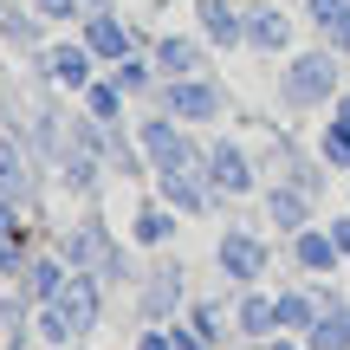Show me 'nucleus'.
<instances>
[{
	"label": "nucleus",
	"mask_w": 350,
	"mask_h": 350,
	"mask_svg": "<svg viewBox=\"0 0 350 350\" xmlns=\"http://www.w3.org/2000/svg\"><path fill=\"white\" fill-rule=\"evenodd\" d=\"M156 195H163L175 214H214V201H221L201 169H156Z\"/></svg>",
	"instance_id": "obj_10"
},
{
	"label": "nucleus",
	"mask_w": 350,
	"mask_h": 350,
	"mask_svg": "<svg viewBox=\"0 0 350 350\" xmlns=\"http://www.w3.org/2000/svg\"><path fill=\"white\" fill-rule=\"evenodd\" d=\"M156 104L175 111L188 130H195V124H214V117L227 111V91H221V78H214V72H188V78H163Z\"/></svg>",
	"instance_id": "obj_3"
},
{
	"label": "nucleus",
	"mask_w": 350,
	"mask_h": 350,
	"mask_svg": "<svg viewBox=\"0 0 350 350\" xmlns=\"http://www.w3.org/2000/svg\"><path fill=\"white\" fill-rule=\"evenodd\" d=\"M344 91V59L331 46L318 52H292L286 65H279V104L286 111H318V104H338Z\"/></svg>",
	"instance_id": "obj_1"
},
{
	"label": "nucleus",
	"mask_w": 350,
	"mask_h": 350,
	"mask_svg": "<svg viewBox=\"0 0 350 350\" xmlns=\"http://www.w3.org/2000/svg\"><path fill=\"white\" fill-rule=\"evenodd\" d=\"M104 156H91V150H65L59 156V182L72 188V195H98V182H104Z\"/></svg>",
	"instance_id": "obj_22"
},
{
	"label": "nucleus",
	"mask_w": 350,
	"mask_h": 350,
	"mask_svg": "<svg viewBox=\"0 0 350 350\" xmlns=\"http://www.w3.org/2000/svg\"><path fill=\"white\" fill-rule=\"evenodd\" d=\"M318 163L350 175V124H338V117L325 124V137H318Z\"/></svg>",
	"instance_id": "obj_27"
},
{
	"label": "nucleus",
	"mask_w": 350,
	"mask_h": 350,
	"mask_svg": "<svg viewBox=\"0 0 350 350\" xmlns=\"http://www.w3.org/2000/svg\"><path fill=\"white\" fill-rule=\"evenodd\" d=\"M26 260H33V247H26V221H20V208L0 201V279H20Z\"/></svg>",
	"instance_id": "obj_21"
},
{
	"label": "nucleus",
	"mask_w": 350,
	"mask_h": 350,
	"mask_svg": "<svg viewBox=\"0 0 350 350\" xmlns=\"http://www.w3.org/2000/svg\"><path fill=\"white\" fill-rule=\"evenodd\" d=\"M331 117H338V124H350V91H338V104H331Z\"/></svg>",
	"instance_id": "obj_36"
},
{
	"label": "nucleus",
	"mask_w": 350,
	"mask_h": 350,
	"mask_svg": "<svg viewBox=\"0 0 350 350\" xmlns=\"http://www.w3.org/2000/svg\"><path fill=\"white\" fill-rule=\"evenodd\" d=\"M312 350H350V299H325V318L312 325Z\"/></svg>",
	"instance_id": "obj_24"
},
{
	"label": "nucleus",
	"mask_w": 350,
	"mask_h": 350,
	"mask_svg": "<svg viewBox=\"0 0 350 350\" xmlns=\"http://www.w3.org/2000/svg\"><path fill=\"white\" fill-rule=\"evenodd\" d=\"M65 279H72V260H65V253H33V260H26V273H20V292L33 305H52L65 292Z\"/></svg>",
	"instance_id": "obj_16"
},
{
	"label": "nucleus",
	"mask_w": 350,
	"mask_h": 350,
	"mask_svg": "<svg viewBox=\"0 0 350 350\" xmlns=\"http://www.w3.org/2000/svg\"><path fill=\"white\" fill-rule=\"evenodd\" d=\"M33 331H39V338H46L52 350H65V344H78V325H72V318L59 312V305H39V318H33Z\"/></svg>",
	"instance_id": "obj_28"
},
{
	"label": "nucleus",
	"mask_w": 350,
	"mask_h": 350,
	"mask_svg": "<svg viewBox=\"0 0 350 350\" xmlns=\"http://www.w3.org/2000/svg\"><path fill=\"white\" fill-rule=\"evenodd\" d=\"M104 292H111V286H104L98 273H72V279H65V292H59L52 305L78 325V338H91V331H98V318H104Z\"/></svg>",
	"instance_id": "obj_11"
},
{
	"label": "nucleus",
	"mask_w": 350,
	"mask_h": 350,
	"mask_svg": "<svg viewBox=\"0 0 350 350\" xmlns=\"http://www.w3.org/2000/svg\"><path fill=\"white\" fill-rule=\"evenodd\" d=\"M266 214H273V227L292 240V234L312 227V195H305L299 182H273V188H266Z\"/></svg>",
	"instance_id": "obj_18"
},
{
	"label": "nucleus",
	"mask_w": 350,
	"mask_h": 350,
	"mask_svg": "<svg viewBox=\"0 0 350 350\" xmlns=\"http://www.w3.org/2000/svg\"><path fill=\"white\" fill-rule=\"evenodd\" d=\"M195 26L214 52H240L247 46V7L240 0H195Z\"/></svg>",
	"instance_id": "obj_9"
},
{
	"label": "nucleus",
	"mask_w": 350,
	"mask_h": 350,
	"mask_svg": "<svg viewBox=\"0 0 350 350\" xmlns=\"http://www.w3.org/2000/svg\"><path fill=\"white\" fill-rule=\"evenodd\" d=\"M78 39L98 52V65H124L130 52H137V33H130V20L117 7H91L85 20H78Z\"/></svg>",
	"instance_id": "obj_7"
},
{
	"label": "nucleus",
	"mask_w": 350,
	"mask_h": 350,
	"mask_svg": "<svg viewBox=\"0 0 350 350\" xmlns=\"http://www.w3.org/2000/svg\"><path fill=\"white\" fill-rule=\"evenodd\" d=\"M33 188H39V175H33L26 143L0 130V201H7V208H33Z\"/></svg>",
	"instance_id": "obj_12"
},
{
	"label": "nucleus",
	"mask_w": 350,
	"mask_h": 350,
	"mask_svg": "<svg viewBox=\"0 0 350 350\" xmlns=\"http://www.w3.org/2000/svg\"><path fill=\"white\" fill-rule=\"evenodd\" d=\"M182 299H188V279H182V266H175V260H156L150 273H143V286H137V312H143V325H175Z\"/></svg>",
	"instance_id": "obj_5"
},
{
	"label": "nucleus",
	"mask_w": 350,
	"mask_h": 350,
	"mask_svg": "<svg viewBox=\"0 0 350 350\" xmlns=\"http://www.w3.org/2000/svg\"><path fill=\"white\" fill-rule=\"evenodd\" d=\"M175 221H182V214H175L169 208V201L163 195H156V201H143V208L137 214H130V240H137V247H169V240H175Z\"/></svg>",
	"instance_id": "obj_19"
},
{
	"label": "nucleus",
	"mask_w": 350,
	"mask_h": 350,
	"mask_svg": "<svg viewBox=\"0 0 350 350\" xmlns=\"http://www.w3.org/2000/svg\"><path fill=\"white\" fill-rule=\"evenodd\" d=\"M59 253L72 260V273H98L104 286H124L130 279L124 247H117V234L104 227V214H78V221L59 234Z\"/></svg>",
	"instance_id": "obj_2"
},
{
	"label": "nucleus",
	"mask_w": 350,
	"mask_h": 350,
	"mask_svg": "<svg viewBox=\"0 0 350 350\" xmlns=\"http://www.w3.org/2000/svg\"><path fill=\"white\" fill-rule=\"evenodd\" d=\"M150 59H156V72H163V78L208 72V39H195V33H163V39L150 46Z\"/></svg>",
	"instance_id": "obj_14"
},
{
	"label": "nucleus",
	"mask_w": 350,
	"mask_h": 350,
	"mask_svg": "<svg viewBox=\"0 0 350 350\" xmlns=\"http://www.w3.org/2000/svg\"><path fill=\"white\" fill-rule=\"evenodd\" d=\"M325 227H331V240H338V253H344V266H350V208H344V214H331Z\"/></svg>",
	"instance_id": "obj_34"
},
{
	"label": "nucleus",
	"mask_w": 350,
	"mask_h": 350,
	"mask_svg": "<svg viewBox=\"0 0 350 350\" xmlns=\"http://www.w3.org/2000/svg\"><path fill=\"white\" fill-rule=\"evenodd\" d=\"M85 7H104V0H85Z\"/></svg>",
	"instance_id": "obj_37"
},
{
	"label": "nucleus",
	"mask_w": 350,
	"mask_h": 350,
	"mask_svg": "<svg viewBox=\"0 0 350 350\" xmlns=\"http://www.w3.org/2000/svg\"><path fill=\"white\" fill-rule=\"evenodd\" d=\"M7 7H13V0H0V13H7Z\"/></svg>",
	"instance_id": "obj_38"
},
{
	"label": "nucleus",
	"mask_w": 350,
	"mask_h": 350,
	"mask_svg": "<svg viewBox=\"0 0 350 350\" xmlns=\"http://www.w3.org/2000/svg\"><path fill=\"white\" fill-rule=\"evenodd\" d=\"M137 350H175L169 325H143V331H137Z\"/></svg>",
	"instance_id": "obj_33"
},
{
	"label": "nucleus",
	"mask_w": 350,
	"mask_h": 350,
	"mask_svg": "<svg viewBox=\"0 0 350 350\" xmlns=\"http://www.w3.org/2000/svg\"><path fill=\"white\" fill-rule=\"evenodd\" d=\"M188 325H195L208 344H221V305H208V299H201V305H188Z\"/></svg>",
	"instance_id": "obj_30"
},
{
	"label": "nucleus",
	"mask_w": 350,
	"mask_h": 350,
	"mask_svg": "<svg viewBox=\"0 0 350 350\" xmlns=\"http://www.w3.org/2000/svg\"><path fill=\"white\" fill-rule=\"evenodd\" d=\"M78 98H85V117H98V124H124V98H130V91L117 85L111 72H98L91 91H78Z\"/></svg>",
	"instance_id": "obj_23"
},
{
	"label": "nucleus",
	"mask_w": 350,
	"mask_h": 350,
	"mask_svg": "<svg viewBox=\"0 0 350 350\" xmlns=\"http://www.w3.org/2000/svg\"><path fill=\"white\" fill-rule=\"evenodd\" d=\"M39 72H46L59 91H91V78H98V52H91L85 39H52V46H39Z\"/></svg>",
	"instance_id": "obj_6"
},
{
	"label": "nucleus",
	"mask_w": 350,
	"mask_h": 350,
	"mask_svg": "<svg viewBox=\"0 0 350 350\" xmlns=\"http://www.w3.org/2000/svg\"><path fill=\"white\" fill-rule=\"evenodd\" d=\"M33 13H39V20H46V26H65V20H85V0H33Z\"/></svg>",
	"instance_id": "obj_29"
},
{
	"label": "nucleus",
	"mask_w": 350,
	"mask_h": 350,
	"mask_svg": "<svg viewBox=\"0 0 350 350\" xmlns=\"http://www.w3.org/2000/svg\"><path fill=\"white\" fill-rule=\"evenodd\" d=\"M318 318H325V292H305V286H286V292H279V331L312 338Z\"/></svg>",
	"instance_id": "obj_20"
},
{
	"label": "nucleus",
	"mask_w": 350,
	"mask_h": 350,
	"mask_svg": "<svg viewBox=\"0 0 350 350\" xmlns=\"http://www.w3.org/2000/svg\"><path fill=\"white\" fill-rule=\"evenodd\" d=\"M0 39H7V46H46V20H39L33 7H7L0 13Z\"/></svg>",
	"instance_id": "obj_26"
},
{
	"label": "nucleus",
	"mask_w": 350,
	"mask_h": 350,
	"mask_svg": "<svg viewBox=\"0 0 350 350\" xmlns=\"http://www.w3.org/2000/svg\"><path fill=\"white\" fill-rule=\"evenodd\" d=\"M266 350H312L305 338H292V331H279V338H266Z\"/></svg>",
	"instance_id": "obj_35"
},
{
	"label": "nucleus",
	"mask_w": 350,
	"mask_h": 350,
	"mask_svg": "<svg viewBox=\"0 0 350 350\" xmlns=\"http://www.w3.org/2000/svg\"><path fill=\"white\" fill-rule=\"evenodd\" d=\"M169 338H175V350H214L195 325H188V318H175V325H169Z\"/></svg>",
	"instance_id": "obj_32"
},
{
	"label": "nucleus",
	"mask_w": 350,
	"mask_h": 350,
	"mask_svg": "<svg viewBox=\"0 0 350 350\" xmlns=\"http://www.w3.org/2000/svg\"><path fill=\"white\" fill-rule=\"evenodd\" d=\"M214 266H221V279H227L234 292H247V286H260V279H266V266H273V247H266L253 227H227L221 247H214Z\"/></svg>",
	"instance_id": "obj_4"
},
{
	"label": "nucleus",
	"mask_w": 350,
	"mask_h": 350,
	"mask_svg": "<svg viewBox=\"0 0 350 350\" xmlns=\"http://www.w3.org/2000/svg\"><path fill=\"white\" fill-rule=\"evenodd\" d=\"M201 175L214 182V195H227V201H240V195H253L260 188V175H253V156L240 150V143H208V156H201Z\"/></svg>",
	"instance_id": "obj_8"
},
{
	"label": "nucleus",
	"mask_w": 350,
	"mask_h": 350,
	"mask_svg": "<svg viewBox=\"0 0 350 350\" xmlns=\"http://www.w3.org/2000/svg\"><path fill=\"white\" fill-rule=\"evenodd\" d=\"M234 331H240V338H253V344L279 338V299H266L260 286H247L234 299Z\"/></svg>",
	"instance_id": "obj_17"
},
{
	"label": "nucleus",
	"mask_w": 350,
	"mask_h": 350,
	"mask_svg": "<svg viewBox=\"0 0 350 350\" xmlns=\"http://www.w3.org/2000/svg\"><path fill=\"white\" fill-rule=\"evenodd\" d=\"M292 266L299 273H312V279H325V273H338L344 266V253H338V240H331V227H305V234H292Z\"/></svg>",
	"instance_id": "obj_15"
},
{
	"label": "nucleus",
	"mask_w": 350,
	"mask_h": 350,
	"mask_svg": "<svg viewBox=\"0 0 350 350\" xmlns=\"http://www.w3.org/2000/svg\"><path fill=\"white\" fill-rule=\"evenodd\" d=\"M247 7V52H286L292 46V13L279 0H240Z\"/></svg>",
	"instance_id": "obj_13"
},
{
	"label": "nucleus",
	"mask_w": 350,
	"mask_h": 350,
	"mask_svg": "<svg viewBox=\"0 0 350 350\" xmlns=\"http://www.w3.org/2000/svg\"><path fill=\"white\" fill-rule=\"evenodd\" d=\"M111 78L130 91V98H150V91H163V72H156V59H150V52H130L124 65H111Z\"/></svg>",
	"instance_id": "obj_25"
},
{
	"label": "nucleus",
	"mask_w": 350,
	"mask_h": 350,
	"mask_svg": "<svg viewBox=\"0 0 350 350\" xmlns=\"http://www.w3.org/2000/svg\"><path fill=\"white\" fill-rule=\"evenodd\" d=\"M344 13H350V0H305V20H312L318 33H325V26H338Z\"/></svg>",
	"instance_id": "obj_31"
}]
</instances>
